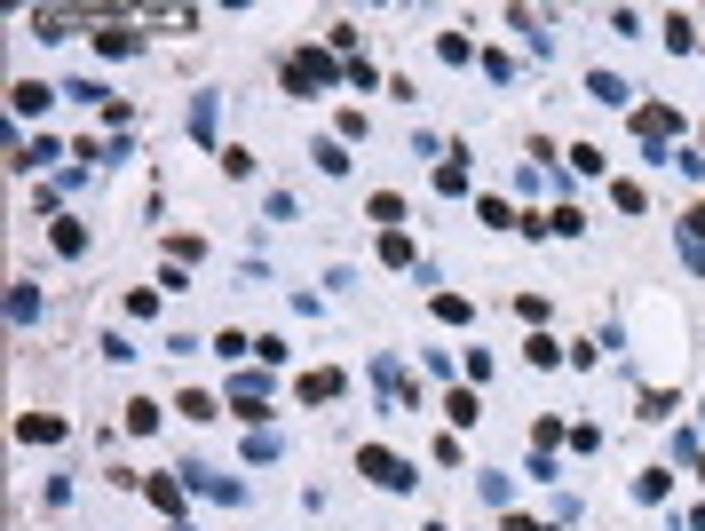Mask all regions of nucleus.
Listing matches in <instances>:
<instances>
[{
    "instance_id": "nucleus-27",
    "label": "nucleus",
    "mask_w": 705,
    "mask_h": 531,
    "mask_svg": "<svg viewBox=\"0 0 705 531\" xmlns=\"http://www.w3.org/2000/svg\"><path fill=\"white\" fill-rule=\"evenodd\" d=\"M436 56H444V64H468V56H476V48H468V40H460V32H436Z\"/></svg>"
},
{
    "instance_id": "nucleus-5",
    "label": "nucleus",
    "mask_w": 705,
    "mask_h": 531,
    "mask_svg": "<svg viewBox=\"0 0 705 531\" xmlns=\"http://www.w3.org/2000/svg\"><path fill=\"white\" fill-rule=\"evenodd\" d=\"M56 96H64V88H48V80H16V88H8V104H16V119H40V111L56 104Z\"/></svg>"
},
{
    "instance_id": "nucleus-14",
    "label": "nucleus",
    "mask_w": 705,
    "mask_h": 531,
    "mask_svg": "<svg viewBox=\"0 0 705 531\" xmlns=\"http://www.w3.org/2000/svg\"><path fill=\"white\" fill-rule=\"evenodd\" d=\"M309 159H317L325 175H349V143H341V135H325V143H309Z\"/></svg>"
},
{
    "instance_id": "nucleus-26",
    "label": "nucleus",
    "mask_w": 705,
    "mask_h": 531,
    "mask_svg": "<svg viewBox=\"0 0 705 531\" xmlns=\"http://www.w3.org/2000/svg\"><path fill=\"white\" fill-rule=\"evenodd\" d=\"M436 318H444V325H468L476 310H468V294H436Z\"/></svg>"
},
{
    "instance_id": "nucleus-1",
    "label": "nucleus",
    "mask_w": 705,
    "mask_h": 531,
    "mask_svg": "<svg viewBox=\"0 0 705 531\" xmlns=\"http://www.w3.org/2000/svg\"><path fill=\"white\" fill-rule=\"evenodd\" d=\"M634 135H642V151H650L658 167H674V151H666V143L682 135V111H674V104H634Z\"/></svg>"
},
{
    "instance_id": "nucleus-7",
    "label": "nucleus",
    "mask_w": 705,
    "mask_h": 531,
    "mask_svg": "<svg viewBox=\"0 0 705 531\" xmlns=\"http://www.w3.org/2000/svg\"><path fill=\"white\" fill-rule=\"evenodd\" d=\"M349 389V373H333V365H317V373H302V405H333Z\"/></svg>"
},
{
    "instance_id": "nucleus-15",
    "label": "nucleus",
    "mask_w": 705,
    "mask_h": 531,
    "mask_svg": "<svg viewBox=\"0 0 705 531\" xmlns=\"http://www.w3.org/2000/svg\"><path fill=\"white\" fill-rule=\"evenodd\" d=\"M444 421H452V428H476V421H484V413H476V389H452V397H444Z\"/></svg>"
},
{
    "instance_id": "nucleus-21",
    "label": "nucleus",
    "mask_w": 705,
    "mask_h": 531,
    "mask_svg": "<svg viewBox=\"0 0 705 531\" xmlns=\"http://www.w3.org/2000/svg\"><path fill=\"white\" fill-rule=\"evenodd\" d=\"M48 238H56V254H88V230L80 222H48Z\"/></svg>"
},
{
    "instance_id": "nucleus-20",
    "label": "nucleus",
    "mask_w": 705,
    "mask_h": 531,
    "mask_svg": "<svg viewBox=\"0 0 705 531\" xmlns=\"http://www.w3.org/2000/svg\"><path fill=\"white\" fill-rule=\"evenodd\" d=\"M381 262H389V270H412V238H404V230H381Z\"/></svg>"
},
{
    "instance_id": "nucleus-19",
    "label": "nucleus",
    "mask_w": 705,
    "mask_h": 531,
    "mask_svg": "<svg viewBox=\"0 0 705 531\" xmlns=\"http://www.w3.org/2000/svg\"><path fill=\"white\" fill-rule=\"evenodd\" d=\"M175 413H183V421H214V413H222V405H214V397H206V389H183V397H175Z\"/></svg>"
},
{
    "instance_id": "nucleus-8",
    "label": "nucleus",
    "mask_w": 705,
    "mask_h": 531,
    "mask_svg": "<svg viewBox=\"0 0 705 531\" xmlns=\"http://www.w3.org/2000/svg\"><path fill=\"white\" fill-rule=\"evenodd\" d=\"M143 492H151V508H159L167 524H183V492H191V484H175V476H151Z\"/></svg>"
},
{
    "instance_id": "nucleus-34",
    "label": "nucleus",
    "mask_w": 705,
    "mask_h": 531,
    "mask_svg": "<svg viewBox=\"0 0 705 531\" xmlns=\"http://www.w3.org/2000/svg\"><path fill=\"white\" fill-rule=\"evenodd\" d=\"M167 531H191V524H167Z\"/></svg>"
},
{
    "instance_id": "nucleus-4",
    "label": "nucleus",
    "mask_w": 705,
    "mask_h": 531,
    "mask_svg": "<svg viewBox=\"0 0 705 531\" xmlns=\"http://www.w3.org/2000/svg\"><path fill=\"white\" fill-rule=\"evenodd\" d=\"M183 484H191V492H206V500H246V484H238V476H214L206 460H191V468H183Z\"/></svg>"
},
{
    "instance_id": "nucleus-2",
    "label": "nucleus",
    "mask_w": 705,
    "mask_h": 531,
    "mask_svg": "<svg viewBox=\"0 0 705 531\" xmlns=\"http://www.w3.org/2000/svg\"><path fill=\"white\" fill-rule=\"evenodd\" d=\"M333 80H349V64H333V56H325V48H294V56H286V88H294V96H317V88H333Z\"/></svg>"
},
{
    "instance_id": "nucleus-11",
    "label": "nucleus",
    "mask_w": 705,
    "mask_h": 531,
    "mask_svg": "<svg viewBox=\"0 0 705 531\" xmlns=\"http://www.w3.org/2000/svg\"><path fill=\"white\" fill-rule=\"evenodd\" d=\"M8 318H16V325H40V286H32V278H16V286H8Z\"/></svg>"
},
{
    "instance_id": "nucleus-6",
    "label": "nucleus",
    "mask_w": 705,
    "mask_h": 531,
    "mask_svg": "<svg viewBox=\"0 0 705 531\" xmlns=\"http://www.w3.org/2000/svg\"><path fill=\"white\" fill-rule=\"evenodd\" d=\"M72 24H103V16H88V8H40V16H32V32H40V40H64Z\"/></svg>"
},
{
    "instance_id": "nucleus-23",
    "label": "nucleus",
    "mask_w": 705,
    "mask_h": 531,
    "mask_svg": "<svg viewBox=\"0 0 705 531\" xmlns=\"http://www.w3.org/2000/svg\"><path fill=\"white\" fill-rule=\"evenodd\" d=\"M476 492H484V508H507V492H515V484H507L500 468H484V476H476Z\"/></svg>"
},
{
    "instance_id": "nucleus-22",
    "label": "nucleus",
    "mask_w": 705,
    "mask_h": 531,
    "mask_svg": "<svg viewBox=\"0 0 705 531\" xmlns=\"http://www.w3.org/2000/svg\"><path fill=\"white\" fill-rule=\"evenodd\" d=\"M151 428H159V405H151V397H135V405H127V436H151Z\"/></svg>"
},
{
    "instance_id": "nucleus-31",
    "label": "nucleus",
    "mask_w": 705,
    "mask_h": 531,
    "mask_svg": "<svg viewBox=\"0 0 705 531\" xmlns=\"http://www.w3.org/2000/svg\"><path fill=\"white\" fill-rule=\"evenodd\" d=\"M373 222H389V230L404 222V199H397V191H381V199H373Z\"/></svg>"
},
{
    "instance_id": "nucleus-30",
    "label": "nucleus",
    "mask_w": 705,
    "mask_h": 531,
    "mask_svg": "<svg viewBox=\"0 0 705 531\" xmlns=\"http://www.w3.org/2000/svg\"><path fill=\"white\" fill-rule=\"evenodd\" d=\"M610 199H618V214H642L650 199H642V183H610Z\"/></svg>"
},
{
    "instance_id": "nucleus-16",
    "label": "nucleus",
    "mask_w": 705,
    "mask_h": 531,
    "mask_svg": "<svg viewBox=\"0 0 705 531\" xmlns=\"http://www.w3.org/2000/svg\"><path fill=\"white\" fill-rule=\"evenodd\" d=\"M666 48H674V56H690V48H698V24H690V16H682V8H674V16H666Z\"/></svg>"
},
{
    "instance_id": "nucleus-32",
    "label": "nucleus",
    "mask_w": 705,
    "mask_h": 531,
    "mask_svg": "<svg viewBox=\"0 0 705 531\" xmlns=\"http://www.w3.org/2000/svg\"><path fill=\"white\" fill-rule=\"evenodd\" d=\"M682 230H690V246H705V207H690V214H682Z\"/></svg>"
},
{
    "instance_id": "nucleus-28",
    "label": "nucleus",
    "mask_w": 705,
    "mask_h": 531,
    "mask_svg": "<svg viewBox=\"0 0 705 531\" xmlns=\"http://www.w3.org/2000/svg\"><path fill=\"white\" fill-rule=\"evenodd\" d=\"M571 175H603V151L595 143H571Z\"/></svg>"
},
{
    "instance_id": "nucleus-3",
    "label": "nucleus",
    "mask_w": 705,
    "mask_h": 531,
    "mask_svg": "<svg viewBox=\"0 0 705 531\" xmlns=\"http://www.w3.org/2000/svg\"><path fill=\"white\" fill-rule=\"evenodd\" d=\"M357 468H365V476H373L381 492H412V468H404L389 444H365V452H357Z\"/></svg>"
},
{
    "instance_id": "nucleus-12",
    "label": "nucleus",
    "mask_w": 705,
    "mask_h": 531,
    "mask_svg": "<svg viewBox=\"0 0 705 531\" xmlns=\"http://www.w3.org/2000/svg\"><path fill=\"white\" fill-rule=\"evenodd\" d=\"M214 127H222V96H191V135L214 143Z\"/></svg>"
},
{
    "instance_id": "nucleus-18",
    "label": "nucleus",
    "mask_w": 705,
    "mask_h": 531,
    "mask_svg": "<svg viewBox=\"0 0 705 531\" xmlns=\"http://www.w3.org/2000/svg\"><path fill=\"white\" fill-rule=\"evenodd\" d=\"M666 492H674V476H666V468H642V476H634V500H650V508H658Z\"/></svg>"
},
{
    "instance_id": "nucleus-25",
    "label": "nucleus",
    "mask_w": 705,
    "mask_h": 531,
    "mask_svg": "<svg viewBox=\"0 0 705 531\" xmlns=\"http://www.w3.org/2000/svg\"><path fill=\"white\" fill-rule=\"evenodd\" d=\"M523 357H531V365H539V373H547V365H555V357H563V349H555V333H531V341H523Z\"/></svg>"
},
{
    "instance_id": "nucleus-13",
    "label": "nucleus",
    "mask_w": 705,
    "mask_h": 531,
    "mask_svg": "<svg viewBox=\"0 0 705 531\" xmlns=\"http://www.w3.org/2000/svg\"><path fill=\"white\" fill-rule=\"evenodd\" d=\"M16 436H24V444H56V436H64V421H56V413H24V421H16Z\"/></svg>"
},
{
    "instance_id": "nucleus-24",
    "label": "nucleus",
    "mask_w": 705,
    "mask_h": 531,
    "mask_svg": "<svg viewBox=\"0 0 705 531\" xmlns=\"http://www.w3.org/2000/svg\"><path fill=\"white\" fill-rule=\"evenodd\" d=\"M436 191H444V199H460V191H468V167H460V159H444V167H436Z\"/></svg>"
},
{
    "instance_id": "nucleus-29",
    "label": "nucleus",
    "mask_w": 705,
    "mask_h": 531,
    "mask_svg": "<svg viewBox=\"0 0 705 531\" xmlns=\"http://www.w3.org/2000/svg\"><path fill=\"white\" fill-rule=\"evenodd\" d=\"M214 357H230V365H238V357H254V341H246V333H214Z\"/></svg>"
},
{
    "instance_id": "nucleus-9",
    "label": "nucleus",
    "mask_w": 705,
    "mask_h": 531,
    "mask_svg": "<svg viewBox=\"0 0 705 531\" xmlns=\"http://www.w3.org/2000/svg\"><path fill=\"white\" fill-rule=\"evenodd\" d=\"M587 96H595V104H610V111H626V104H634V88H626L618 72H587Z\"/></svg>"
},
{
    "instance_id": "nucleus-33",
    "label": "nucleus",
    "mask_w": 705,
    "mask_h": 531,
    "mask_svg": "<svg viewBox=\"0 0 705 531\" xmlns=\"http://www.w3.org/2000/svg\"><path fill=\"white\" fill-rule=\"evenodd\" d=\"M500 531H547V524H531V516H507V524Z\"/></svg>"
},
{
    "instance_id": "nucleus-10",
    "label": "nucleus",
    "mask_w": 705,
    "mask_h": 531,
    "mask_svg": "<svg viewBox=\"0 0 705 531\" xmlns=\"http://www.w3.org/2000/svg\"><path fill=\"white\" fill-rule=\"evenodd\" d=\"M96 48H103V56H135V48H143V32H127V24H111V16H103V24H96Z\"/></svg>"
},
{
    "instance_id": "nucleus-35",
    "label": "nucleus",
    "mask_w": 705,
    "mask_h": 531,
    "mask_svg": "<svg viewBox=\"0 0 705 531\" xmlns=\"http://www.w3.org/2000/svg\"><path fill=\"white\" fill-rule=\"evenodd\" d=\"M428 531H444V524H428Z\"/></svg>"
},
{
    "instance_id": "nucleus-17",
    "label": "nucleus",
    "mask_w": 705,
    "mask_h": 531,
    "mask_svg": "<svg viewBox=\"0 0 705 531\" xmlns=\"http://www.w3.org/2000/svg\"><path fill=\"white\" fill-rule=\"evenodd\" d=\"M48 159H64V143H56V135H40V143H24V151H16L8 167H48Z\"/></svg>"
}]
</instances>
